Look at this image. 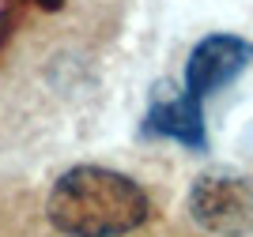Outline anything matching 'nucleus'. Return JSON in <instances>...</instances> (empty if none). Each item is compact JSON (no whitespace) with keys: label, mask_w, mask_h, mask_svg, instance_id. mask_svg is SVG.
Segmentation results:
<instances>
[{"label":"nucleus","mask_w":253,"mask_h":237,"mask_svg":"<svg viewBox=\"0 0 253 237\" xmlns=\"http://www.w3.org/2000/svg\"><path fill=\"white\" fill-rule=\"evenodd\" d=\"M151 215L148 192L106 166H72L49 192V222L68 237H121Z\"/></svg>","instance_id":"nucleus-1"},{"label":"nucleus","mask_w":253,"mask_h":237,"mask_svg":"<svg viewBox=\"0 0 253 237\" xmlns=\"http://www.w3.org/2000/svg\"><path fill=\"white\" fill-rule=\"evenodd\" d=\"M189 215L208 234L242 237L253 230V177L234 169L201 173L189 188Z\"/></svg>","instance_id":"nucleus-2"},{"label":"nucleus","mask_w":253,"mask_h":237,"mask_svg":"<svg viewBox=\"0 0 253 237\" xmlns=\"http://www.w3.org/2000/svg\"><path fill=\"white\" fill-rule=\"evenodd\" d=\"M253 64V41L238 38V34H204L193 45L189 61H185V79H181V94L189 102L204 105L215 91H223L227 83Z\"/></svg>","instance_id":"nucleus-3"},{"label":"nucleus","mask_w":253,"mask_h":237,"mask_svg":"<svg viewBox=\"0 0 253 237\" xmlns=\"http://www.w3.org/2000/svg\"><path fill=\"white\" fill-rule=\"evenodd\" d=\"M144 132L178 139V143L189 147V151H204V147H208V135H204V105L189 102L185 94L151 105L148 121H144Z\"/></svg>","instance_id":"nucleus-4"}]
</instances>
